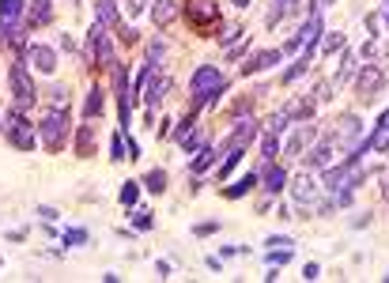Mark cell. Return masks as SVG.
Returning <instances> with one entry per match:
<instances>
[{
    "label": "cell",
    "instance_id": "cell-4",
    "mask_svg": "<svg viewBox=\"0 0 389 283\" xmlns=\"http://www.w3.org/2000/svg\"><path fill=\"white\" fill-rule=\"evenodd\" d=\"M185 23H189L197 35L220 27V0H185Z\"/></svg>",
    "mask_w": 389,
    "mask_h": 283
},
{
    "label": "cell",
    "instance_id": "cell-5",
    "mask_svg": "<svg viewBox=\"0 0 389 283\" xmlns=\"http://www.w3.org/2000/svg\"><path fill=\"white\" fill-rule=\"evenodd\" d=\"M87 64L91 68H110L113 64V46H110V38H106V27L102 23H95L91 27V35H87Z\"/></svg>",
    "mask_w": 389,
    "mask_h": 283
},
{
    "label": "cell",
    "instance_id": "cell-27",
    "mask_svg": "<svg viewBox=\"0 0 389 283\" xmlns=\"http://www.w3.org/2000/svg\"><path fill=\"white\" fill-rule=\"evenodd\" d=\"M216 159H220V155H216L212 148H200V155L193 159V166H189V170H193V174H200V170H208V166L216 163Z\"/></svg>",
    "mask_w": 389,
    "mask_h": 283
},
{
    "label": "cell",
    "instance_id": "cell-45",
    "mask_svg": "<svg viewBox=\"0 0 389 283\" xmlns=\"http://www.w3.org/2000/svg\"><path fill=\"white\" fill-rule=\"evenodd\" d=\"M234 8H249V0H234Z\"/></svg>",
    "mask_w": 389,
    "mask_h": 283
},
{
    "label": "cell",
    "instance_id": "cell-8",
    "mask_svg": "<svg viewBox=\"0 0 389 283\" xmlns=\"http://www.w3.org/2000/svg\"><path fill=\"white\" fill-rule=\"evenodd\" d=\"M19 19H27V0H0V35H19Z\"/></svg>",
    "mask_w": 389,
    "mask_h": 283
},
{
    "label": "cell",
    "instance_id": "cell-7",
    "mask_svg": "<svg viewBox=\"0 0 389 283\" xmlns=\"http://www.w3.org/2000/svg\"><path fill=\"white\" fill-rule=\"evenodd\" d=\"M8 140H12V148H19V151H30L35 148V125L27 121V113H19V110H12V117H8Z\"/></svg>",
    "mask_w": 389,
    "mask_h": 283
},
{
    "label": "cell",
    "instance_id": "cell-25",
    "mask_svg": "<svg viewBox=\"0 0 389 283\" xmlns=\"http://www.w3.org/2000/svg\"><path fill=\"white\" fill-rule=\"evenodd\" d=\"M144 185H148V193H167V174H163V170H148Z\"/></svg>",
    "mask_w": 389,
    "mask_h": 283
},
{
    "label": "cell",
    "instance_id": "cell-17",
    "mask_svg": "<svg viewBox=\"0 0 389 283\" xmlns=\"http://www.w3.org/2000/svg\"><path fill=\"white\" fill-rule=\"evenodd\" d=\"M367 148L370 151H389V121H386V113L378 117V128L367 136Z\"/></svg>",
    "mask_w": 389,
    "mask_h": 283
},
{
    "label": "cell",
    "instance_id": "cell-39",
    "mask_svg": "<svg viewBox=\"0 0 389 283\" xmlns=\"http://www.w3.org/2000/svg\"><path fill=\"white\" fill-rule=\"evenodd\" d=\"M53 106H68V91L64 87H53Z\"/></svg>",
    "mask_w": 389,
    "mask_h": 283
},
{
    "label": "cell",
    "instance_id": "cell-33",
    "mask_svg": "<svg viewBox=\"0 0 389 283\" xmlns=\"http://www.w3.org/2000/svg\"><path fill=\"white\" fill-rule=\"evenodd\" d=\"M287 125H291V117H287V113H276V117L269 121V133H276V136H280V133H283V128H287Z\"/></svg>",
    "mask_w": 389,
    "mask_h": 283
},
{
    "label": "cell",
    "instance_id": "cell-18",
    "mask_svg": "<svg viewBox=\"0 0 389 283\" xmlns=\"http://www.w3.org/2000/svg\"><path fill=\"white\" fill-rule=\"evenodd\" d=\"M174 15H178V0H155V4H151V19H155V27H167Z\"/></svg>",
    "mask_w": 389,
    "mask_h": 283
},
{
    "label": "cell",
    "instance_id": "cell-28",
    "mask_svg": "<svg viewBox=\"0 0 389 283\" xmlns=\"http://www.w3.org/2000/svg\"><path fill=\"white\" fill-rule=\"evenodd\" d=\"M136 200H140V185H136V182H125V185H121V204L133 208Z\"/></svg>",
    "mask_w": 389,
    "mask_h": 283
},
{
    "label": "cell",
    "instance_id": "cell-36",
    "mask_svg": "<svg viewBox=\"0 0 389 283\" xmlns=\"http://www.w3.org/2000/svg\"><path fill=\"white\" fill-rule=\"evenodd\" d=\"M336 50H344V35H329L325 38V53H336Z\"/></svg>",
    "mask_w": 389,
    "mask_h": 283
},
{
    "label": "cell",
    "instance_id": "cell-30",
    "mask_svg": "<svg viewBox=\"0 0 389 283\" xmlns=\"http://www.w3.org/2000/svg\"><path fill=\"white\" fill-rule=\"evenodd\" d=\"M355 76V57L344 53V61H340V72H336V84H344V79Z\"/></svg>",
    "mask_w": 389,
    "mask_h": 283
},
{
    "label": "cell",
    "instance_id": "cell-9",
    "mask_svg": "<svg viewBox=\"0 0 389 283\" xmlns=\"http://www.w3.org/2000/svg\"><path fill=\"white\" fill-rule=\"evenodd\" d=\"M257 136V121H249V117H242L238 125H234V133H231V140L223 144V155L227 151H246V144Z\"/></svg>",
    "mask_w": 389,
    "mask_h": 283
},
{
    "label": "cell",
    "instance_id": "cell-44",
    "mask_svg": "<svg viewBox=\"0 0 389 283\" xmlns=\"http://www.w3.org/2000/svg\"><path fill=\"white\" fill-rule=\"evenodd\" d=\"M382 15H386V23H389V0H382Z\"/></svg>",
    "mask_w": 389,
    "mask_h": 283
},
{
    "label": "cell",
    "instance_id": "cell-42",
    "mask_svg": "<svg viewBox=\"0 0 389 283\" xmlns=\"http://www.w3.org/2000/svg\"><path fill=\"white\" fill-rule=\"evenodd\" d=\"M303 276H306V280H318V276H321V269H318V264H306Z\"/></svg>",
    "mask_w": 389,
    "mask_h": 283
},
{
    "label": "cell",
    "instance_id": "cell-13",
    "mask_svg": "<svg viewBox=\"0 0 389 283\" xmlns=\"http://www.w3.org/2000/svg\"><path fill=\"white\" fill-rule=\"evenodd\" d=\"M170 91V79L167 76H159V72H151V79H148V87H144V102H148V110H155L159 102H163V95Z\"/></svg>",
    "mask_w": 389,
    "mask_h": 283
},
{
    "label": "cell",
    "instance_id": "cell-14",
    "mask_svg": "<svg viewBox=\"0 0 389 283\" xmlns=\"http://www.w3.org/2000/svg\"><path fill=\"white\" fill-rule=\"evenodd\" d=\"M280 57H283V50H261V53H254L246 64H242V72H246V76H254V72H265V68H272Z\"/></svg>",
    "mask_w": 389,
    "mask_h": 283
},
{
    "label": "cell",
    "instance_id": "cell-35",
    "mask_svg": "<svg viewBox=\"0 0 389 283\" xmlns=\"http://www.w3.org/2000/svg\"><path fill=\"white\" fill-rule=\"evenodd\" d=\"M64 242H68V246H84L87 231H64Z\"/></svg>",
    "mask_w": 389,
    "mask_h": 283
},
{
    "label": "cell",
    "instance_id": "cell-23",
    "mask_svg": "<svg viewBox=\"0 0 389 283\" xmlns=\"http://www.w3.org/2000/svg\"><path fill=\"white\" fill-rule=\"evenodd\" d=\"M99 113H102V87H91V91H87V102H84V117L95 121Z\"/></svg>",
    "mask_w": 389,
    "mask_h": 283
},
{
    "label": "cell",
    "instance_id": "cell-19",
    "mask_svg": "<svg viewBox=\"0 0 389 283\" xmlns=\"http://www.w3.org/2000/svg\"><path fill=\"white\" fill-rule=\"evenodd\" d=\"M261 182H265V189L269 193H283V185H287V170L283 166H265Z\"/></svg>",
    "mask_w": 389,
    "mask_h": 283
},
{
    "label": "cell",
    "instance_id": "cell-15",
    "mask_svg": "<svg viewBox=\"0 0 389 283\" xmlns=\"http://www.w3.org/2000/svg\"><path fill=\"white\" fill-rule=\"evenodd\" d=\"M76 155L91 159L95 155V125H79L76 128Z\"/></svg>",
    "mask_w": 389,
    "mask_h": 283
},
{
    "label": "cell",
    "instance_id": "cell-11",
    "mask_svg": "<svg viewBox=\"0 0 389 283\" xmlns=\"http://www.w3.org/2000/svg\"><path fill=\"white\" fill-rule=\"evenodd\" d=\"M27 64H35V72H57V50L53 46H27Z\"/></svg>",
    "mask_w": 389,
    "mask_h": 283
},
{
    "label": "cell",
    "instance_id": "cell-40",
    "mask_svg": "<svg viewBox=\"0 0 389 283\" xmlns=\"http://www.w3.org/2000/svg\"><path fill=\"white\" fill-rule=\"evenodd\" d=\"M265 246H276V249H287L291 246V238H280V234H272L269 242H265Z\"/></svg>",
    "mask_w": 389,
    "mask_h": 283
},
{
    "label": "cell",
    "instance_id": "cell-24",
    "mask_svg": "<svg viewBox=\"0 0 389 283\" xmlns=\"http://www.w3.org/2000/svg\"><path fill=\"white\" fill-rule=\"evenodd\" d=\"M306 166H329V140L314 144L310 155H306Z\"/></svg>",
    "mask_w": 389,
    "mask_h": 283
},
{
    "label": "cell",
    "instance_id": "cell-31",
    "mask_svg": "<svg viewBox=\"0 0 389 283\" xmlns=\"http://www.w3.org/2000/svg\"><path fill=\"white\" fill-rule=\"evenodd\" d=\"M238 159H242V151H227L223 155V163H220V177H227L234 166H238Z\"/></svg>",
    "mask_w": 389,
    "mask_h": 283
},
{
    "label": "cell",
    "instance_id": "cell-20",
    "mask_svg": "<svg viewBox=\"0 0 389 283\" xmlns=\"http://www.w3.org/2000/svg\"><path fill=\"white\" fill-rule=\"evenodd\" d=\"M99 23L110 30L121 27V15H117V0H99Z\"/></svg>",
    "mask_w": 389,
    "mask_h": 283
},
{
    "label": "cell",
    "instance_id": "cell-3",
    "mask_svg": "<svg viewBox=\"0 0 389 283\" xmlns=\"http://www.w3.org/2000/svg\"><path fill=\"white\" fill-rule=\"evenodd\" d=\"M8 79H12V110L27 113L30 106H35V99H38L35 79H30V72H27V61H15L12 72H8Z\"/></svg>",
    "mask_w": 389,
    "mask_h": 283
},
{
    "label": "cell",
    "instance_id": "cell-2",
    "mask_svg": "<svg viewBox=\"0 0 389 283\" xmlns=\"http://www.w3.org/2000/svg\"><path fill=\"white\" fill-rule=\"evenodd\" d=\"M38 133H42L46 151H64V144H68V133H72L68 106H53V110H46V117H42V125H38Z\"/></svg>",
    "mask_w": 389,
    "mask_h": 283
},
{
    "label": "cell",
    "instance_id": "cell-26",
    "mask_svg": "<svg viewBox=\"0 0 389 283\" xmlns=\"http://www.w3.org/2000/svg\"><path fill=\"white\" fill-rule=\"evenodd\" d=\"M340 136H344V140H359V117H355V113H348V117L340 121Z\"/></svg>",
    "mask_w": 389,
    "mask_h": 283
},
{
    "label": "cell",
    "instance_id": "cell-21",
    "mask_svg": "<svg viewBox=\"0 0 389 283\" xmlns=\"http://www.w3.org/2000/svg\"><path fill=\"white\" fill-rule=\"evenodd\" d=\"M257 182H261V174H257V170H254V174H246V177H242V182H234V185H231V189H223V197L238 200V197H246V193H249V189H254V185H257Z\"/></svg>",
    "mask_w": 389,
    "mask_h": 283
},
{
    "label": "cell",
    "instance_id": "cell-37",
    "mask_svg": "<svg viewBox=\"0 0 389 283\" xmlns=\"http://www.w3.org/2000/svg\"><path fill=\"white\" fill-rule=\"evenodd\" d=\"M269 261H272V264H287V261H291V246H287V249H272Z\"/></svg>",
    "mask_w": 389,
    "mask_h": 283
},
{
    "label": "cell",
    "instance_id": "cell-41",
    "mask_svg": "<svg viewBox=\"0 0 389 283\" xmlns=\"http://www.w3.org/2000/svg\"><path fill=\"white\" fill-rule=\"evenodd\" d=\"M283 50H287V53H295V50H303V38H298V35H295V38H287V46H283Z\"/></svg>",
    "mask_w": 389,
    "mask_h": 283
},
{
    "label": "cell",
    "instance_id": "cell-6",
    "mask_svg": "<svg viewBox=\"0 0 389 283\" xmlns=\"http://www.w3.org/2000/svg\"><path fill=\"white\" fill-rule=\"evenodd\" d=\"M113 76V95H117V117H121V133H129V99H133V84H129V68L121 61L110 64Z\"/></svg>",
    "mask_w": 389,
    "mask_h": 283
},
{
    "label": "cell",
    "instance_id": "cell-10",
    "mask_svg": "<svg viewBox=\"0 0 389 283\" xmlns=\"http://www.w3.org/2000/svg\"><path fill=\"white\" fill-rule=\"evenodd\" d=\"M382 84H386V72L378 68V64H367V68L359 72V79H355V91H359L363 99H370L374 91H382Z\"/></svg>",
    "mask_w": 389,
    "mask_h": 283
},
{
    "label": "cell",
    "instance_id": "cell-38",
    "mask_svg": "<svg viewBox=\"0 0 389 283\" xmlns=\"http://www.w3.org/2000/svg\"><path fill=\"white\" fill-rule=\"evenodd\" d=\"M125 8H129V15H140V12H148V0H125Z\"/></svg>",
    "mask_w": 389,
    "mask_h": 283
},
{
    "label": "cell",
    "instance_id": "cell-16",
    "mask_svg": "<svg viewBox=\"0 0 389 283\" xmlns=\"http://www.w3.org/2000/svg\"><path fill=\"white\" fill-rule=\"evenodd\" d=\"M291 193H295L298 204H310V200L318 197V185H314V177H310V174H298V177H295V185H291Z\"/></svg>",
    "mask_w": 389,
    "mask_h": 283
},
{
    "label": "cell",
    "instance_id": "cell-22",
    "mask_svg": "<svg viewBox=\"0 0 389 283\" xmlns=\"http://www.w3.org/2000/svg\"><path fill=\"white\" fill-rule=\"evenodd\" d=\"M310 140H314V128H298L295 136H287V148H283V155H298V151H303Z\"/></svg>",
    "mask_w": 389,
    "mask_h": 283
},
{
    "label": "cell",
    "instance_id": "cell-29",
    "mask_svg": "<svg viewBox=\"0 0 389 283\" xmlns=\"http://www.w3.org/2000/svg\"><path fill=\"white\" fill-rule=\"evenodd\" d=\"M261 151H265V163H272V159L280 155V140H276V133H269L261 140Z\"/></svg>",
    "mask_w": 389,
    "mask_h": 283
},
{
    "label": "cell",
    "instance_id": "cell-12",
    "mask_svg": "<svg viewBox=\"0 0 389 283\" xmlns=\"http://www.w3.org/2000/svg\"><path fill=\"white\" fill-rule=\"evenodd\" d=\"M53 19V0H27V27L30 30H38V27H46V23Z\"/></svg>",
    "mask_w": 389,
    "mask_h": 283
},
{
    "label": "cell",
    "instance_id": "cell-43",
    "mask_svg": "<svg viewBox=\"0 0 389 283\" xmlns=\"http://www.w3.org/2000/svg\"><path fill=\"white\" fill-rule=\"evenodd\" d=\"M61 50H68V53L76 50V42H72V35H61Z\"/></svg>",
    "mask_w": 389,
    "mask_h": 283
},
{
    "label": "cell",
    "instance_id": "cell-32",
    "mask_svg": "<svg viewBox=\"0 0 389 283\" xmlns=\"http://www.w3.org/2000/svg\"><path fill=\"white\" fill-rule=\"evenodd\" d=\"M121 148H125V133H117L110 140V159H113V163H121V159H125V155H121Z\"/></svg>",
    "mask_w": 389,
    "mask_h": 283
},
{
    "label": "cell",
    "instance_id": "cell-1",
    "mask_svg": "<svg viewBox=\"0 0 389 283\" xmlns=\"http://www.w3.org/2000/svg\"><path fill=\"white\" fill-rule=\"evenodd\" d=\"M189 91H193V106L189 110L212 106V102L227 91V76L220 68H212V64H200V68L193 72V79H189Z\"/></svg>",
    "mask_w": 389,
    "mask_h": 283
},
{
    "label": "cell",
    "instance_id": "cell-34",
    "mask_svg": "<svg viewBox=\"0 0 389 283\" xmlns=\"http://www.w3.org/2000/svg\"><path fill=\"white\" fill-rule=\"evenodd\" d=\"M133 223L140 226V231H151V212H144V208H136V212H133Z\"/></svg>",
    "mask_w": 389,
    "mask_h": 283
}]
</instances>
